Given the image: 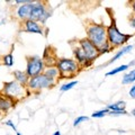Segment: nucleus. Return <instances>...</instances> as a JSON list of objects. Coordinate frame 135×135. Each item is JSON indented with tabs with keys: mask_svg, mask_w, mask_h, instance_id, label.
Masks as SVG:
<instances>
[{
	"mask_svg": "<svg viewBox=\"0 0 135 135\" xmlns=\"http://www.w3.org/2000/svg\"><path fill=\"white\" fill-rule=\"evenodd\" d=\"M32 0H16L15 3H17V5H25V3H29Z\"/></svg>",
	"mask_w": 135,
	"mask_h": 135,
	"instance_id": "25",
	"label": "nucleus"
},
{
	"mask_svg": "<svg viewBox=\"0 0 135 135\" xmlns=\"http://www.w3.org/2000/svg\"><path fill=\"white\" fill-rule=\"evenodd\" d=\"M12 75H14V80L17 81L18 83L23 84V86H27V82L29 78L27 77V74L25 73V71H20V70H15L12 72Z\"/></svg>",
	"mask_w": 135,
	"mask_h": 135,
	"instance_id": "14",
	"label": "nucleus"
},
{
	"mask_svg": "<svg viewBox=\"0 0 135 135\" xmlns=\"http://www.w3.org/2000/svg\"><path fill=\"white\" fill-rule=\"evenodd\" d=\"M55 66L57 68L59 72H60V78H64V79H72L75 77L81 66L78 64V62L74 59H66V57H62L56 61Z\"/></svg>",
	"mask_w": 135,
	"mask_h": 135,
	"instance_id": "4",
	"label": "nucleus"
},
{
	"mask_svg": "<svg viewBox=\"0 0 135 135\" xmlns=\"http://www.w3.org/2000/svg\"><path fill=\"white\" fill-rule=\"evenodd\" d=\"M129 68V65L128 64H123V65H120V66H117V68H115V69H113V70H110V71H108V72L105 74L106 77H110V75H115V74H117V73H120V72H124V71H126Z\"/></svg>",
	"mask_w": 135,
	"mask_h": 135,
	"instance_id": "19",
	"label": "nucleus"
},
{
	"mask_svg": "<svg viewBox=\"0 0 135 135\" xmlns=\"http://www.w3.org/2000/svg\"><path fill=\"white\" fill-rule=\"evenodd\" d=\"M16 135H23V134H22V133H19V132H17V133H16Z\"/></svg>",
	"mask_w": 135,
	"mask_h": 135,
	"instance_id": "30",
	"label": "nucleus"
},
{
	"mask_svg": "<svg viewBox=\"0 0 135 135\" xmlns=\"http://www.w3.org/2000/svg\"><path fill=\"white\" fill-rule=\"evenodd\" d=\"M109 112H108V109L107 108H105V109H100V110H97L95 113H92V115L91 117H94V118H103L107 115Z\"/></svg>",
	"mask_w": 135,
	"mask_h": 135,
	"instance_id": "21",
	"label": "nucleus"
},
{
	"mask_svg": "<svg viewBox=\"0 0 135 135\" xmlns=\"http://www.w3.org/2000/svg\"><path fill=\"white\" fill-rule=\"evenodd\" d=\"M5 125H7V126H9V127L14 131L15 133H17L18 131H17V127H16V125L14 124V122L12 120H7V122H5Z\"/></svg>",
	"mask_w": 135,
	"mask_h": 135,
	"instance_id": "23",
	"label": "nucleus"
},
{
	"mask_svg": "<svg viewBox=\"0 0 135 135\" xmlns=\"http://www.w3.org/2000/svg\"><path fill=\"white\" fill-rule=\"evenodd\" d=\"M45 70V64L42 57L40 56H29L27 59V65H26V70H25V73L27 74L28 78H33L35 75L42 74Z\"/></svg>",
	"mask_w": 135,
	"mask_h": 135,
	"instance_id": "7",
	"label": "nucleus"
},
{
	"mask_svg": "<svg viewBox=\"0 0 135 135\" xmlns=\"http://www.w3.org/2000/svg\"><path fill=\"white\" fill-rule=\"evenodd\" d=\"M132 50H133V45H126V46H123V47H122V50L118 51V52L115 54V55L113 56V59H110V60L108 61L107 64H112V63H114L115 61H117L118 59H120L122 56H124L125 54L129 53Z\"/></svg>",
	"mask_w": 135,
	"mask_h": 135,
	"instance_id": "15",
	"label": "nucleus"
},
{
	"mask_svg": "<svg viewBox=\"0 0 135 135\" xmlns=\"http://www.w3.org/2000/svg\"><path fill=\"white\" fill-rule=\"evenodd\" d=\"M135 82V69L128 71L127 73H125L122 79V83L123 84H131Z\"/></svg>",
	"mask_w": 135,
	"mask_h": 135,
	"instance_id": "17",
	"label": "nucleus"
},
{
	"mask_svg": "<svg viewBox=\"0 0 135 135\" xmlns=\"http://www.w3.org/2000/svg\"><path fill=\"white\" fill-rule=\"evenodd\" d=\"M132 10H133V14H134V16H135V1L132 2Z\"/></svg>",
	"mask_w": 135,
	"mask_h": 135,
	"instance_id": "27",
	"label": "nucleus"
},
{
	"mask_svg": "<svg viewBox=\"0 0 135 135\" xmlns=\"http://www.w3.org/2000/svg\"><path fill=\"white\" fill-rule=\"evenodd\" d=\"M131 37H132V35L122 33L117 28L115 20H113V23L107 27V42L112 49L125 45L127 43V41L131 40Z\"/></svg>",
	"mask_w": 135,
	"mask_h": 135,
	"instance_id": "3",
	"label": "nucleus"
},
{
	"mask_svg": "<svg viewBox=\"0 0 135 135\" xmlns=\"http://www.w3.org/2000/svg\"><path fill=\"white\" fill-rule=\"evenodd\" d=\"M78 45L81 47V50L83 51V53H84V55H86V57H87V60L89 61L91 64H92V62H94L96 59L100 55L98 49L95 47V46L92 45L87 38L80 40L78 42Z\"/></svg>",
	"mask_w": 135,
	"mask_h": 135,
	"instance_id": "8",
	"label": "nucleus"
},
{
	"mask_svg": "<svg viewBox=\"0 0 135 135\" xmlns=\"http://www.w3.org/2000/svg\"><path fill=\"white\" fill-rule=\"evenodd\" d=\"M1 61H2V64L7 68H11L15 64V59H14V55H12L11 52L5 54V55L1 57Z\"/></svg>",
	"mask_w": 135,
	"mask_h": 135,
	"instance_id": "18",
	"label": "nucleus"
},
{
	"mask_svg": "<svg viewBox=\"0 0 135 135\" xmlns=\"http://www.w3.org/2000/svg\"><path fill=\"white\" fill-rule=\"evenodd\" d=\"M0 92L7 97H9V98H11L15 101H18L20 99L25 98V97L28 96V94H29L26 86H23V84L18 83L17 81H15V80L7 81L3 83L2 89Z\"/></svg>",
	"mask_w": 135,
	"mask_h": 135,
	"instance_id": "2",
	"label": "nucleus"
},
{
	"mask_svg": "<svg viewBox=\"0 0 135 135\" xmlns=\"http://www.w3.org/2000/svg\"><path fill=\"white\" fill-rule=\"evenodd\" d=\"M32 2L29 3H25V5H20L16 10V17L22 22H25L29 18V15H31V9H32Z\"/></svg>",
	"mask_w": 135,
	"mask_h": 135,
	"instance_id": "11",
	"label": "nucleus"
},
{
	"mask_svg": "<svg viewBox=\"0 0 135 135\" xmlns=\"http://www.w3.org/2000/svg\"><path fill=\"white\" fill-rule=\"evenodd\" d=\"M129 25H131V27H132L133 29H135V16H134V15L131 17V19H129Z\"/></svg>",
	"mask_w": 135,
	"mask_h": 135,
	"instance_id": "26",
	"label": "nucleus"
},
{
	"mask_svg": "<svg viewBox=\"0 0 135 135\" xmlns=\"http://www.w3.org/2000/svg\"><path fill=\"white\" fill-rule=\"evenodd\" d=\"M0 66H1V64H0Z\"/></svg>",
	"mask_w": 135,
	"mask_h": 135,
	"instance_id": "31",
	"label": "nucleus"
},
{
	"mask_svg": "<svg viewBox=\"0 0 135 135\" xmlns=\"http://www.w3.org/2000/svg\"><path fill=\"white\" fill-rule=\"evenodd\" d=\"M43 73H44L49 79L53 80V81H55V82H56V80H57V79H60V72H59L57 68H56L55 65L46 66Z\"/></svg>",
	"mask_w": 135,
	"mask_h": 135,
	"instance_id": "13",
	"label": "nucleus"
},
{
	"mask_svg": "<svg viewBox=\"0 0 135 135\" xmlns=\"http://www.w3.org/2000/svg\"><path fill=\"white\" fill-rule=\"evenodd\" d=\"M55 81L49 79L44 73L35 75L33 78H29L27 82V90L28 91H41L43 89H47V88H52L53 86H55Z\"/></svg>",
	"mask_w": 135,
	"mask_h": 135,
	"instance_id": "6",
	"label": "nucleus"
},
{
	"mask_svg": "<svg viewBox=\"0 0 135 135\" xmlns=\"http://www.w3.org/2000/svg\"><path fill=\"white\" fill-rule=\"evenodd\" d=\"M16 101L0 92V113H7L15 106Z\"/></svg>",
	"mask_w": 135,
	"mask_h": 135,
	"instance_id": "12",
	"label": "nucleus"
},
{
	"mask_svg": "<svg viewBox=\"0 0 135 135\" xmlns=\"http://www.w3.org/2000/svg\"><path fill=\"white\" fill-rule=\"evenodd\" d=\"M125 107H126V103L120 100V101H117V103L107 105L106 108L108 109V112H122V110H126Z\"/></svg>",
	"mask_w": 135,
	"mask_h": 135,
	"instance_id": "16",
	"label": "nucleus"
},
{
	"mask_svg": "<svg viewBox=\"0 0 135 135\" xmlns=\"http://www.w3.org/2000/svg\"><path fill=\"white\" fill-rule=\"evenodd\" d=\"M132 115H133V116L135 117V108H134V109H133V110H132Z\"/></svg>",
	"mask_w": 135,
	"mask_h": 135,
	"instance_id": "29",
	"label": "nucleus"
},
{
	"mask_svg": "<svg viewBox=\"0 0 135 135\" xmlns=\"http://www.w3.org/2000/svg\"><path fill=\"white\" fill-rule=\"evenodd\" d=\"M73 54H74V57H75V61L78 62V64L81 66V68H88L91 65V63L87 60L86 55H84L83 51L81 50V47L77 44L73 47Z\"/></svg>",
	"mask_w": 135,
	"mask_h": 135,
	"instance_id": "10",
	"label": "nucleus"
},
{
	"mask_svg": "<svg viewBox=\"0 0 135 135\" xmlns=\"http://www.w3.org/2000/svg\"><path fill=\"white\" fill-rule=\"evenodd\" d=\"M0 24H2V23H0Z\"/></svg>",
	"mask_w": 135,
	"mask_h": 135,
	"instance_id": "32",
	"label": "nucleus"
},
{
	"mask_svg": "<svg viewBox=\"0 0 135 135\" xmlns=\"http://www.w3.org/2000/svg\"><path fill=\"white\" fill-rule=\"evenodd\" d=\"M52 135H62V134H61V132H60V131H55V132H54Z\"/></svg>",
	"mask_w": 135,
	"mask_h": 135,
	"instance_id": "28",
	"label": "nucleus"
},
{
	"mask_svg": "<svg viewBox=\"0 0 135 135\" xmlns=\"http://www.w3.org/2000/svg\"><path fill=\"white\" fill-rule=\"evenodd\" d=\"M52 16V11L49 10L47 5L43 1H33L32 2V9H31V15L29 18L34 22L41 23L44 25L50 17Z\"/></svg>",
	"mask_w": 135,
	"mask_h": 135,
	"instance_id": "5",
	"label": "nucleus"
},
{
	"mask_svg": "<svg viewBox=\"0 0 135 135\" xmlns=\"http://www.w3.org/2000/svg\"><path fill=\"white\" fill-rule=\"evenodd\" d=\"M24 23V31L26 33H32V34H40V35H44V28L42 25H40L37 22L27 19Z\"/></svg>",
	"mask_w": 135,
	"mask_h": 135,
	"instance_id": "9",
	"label": "nucleus"
},
{
	"mask_svg": "<svg viewBox=\"0 0 135 135\" xmlns=\"http://www.w3.org/2000/svg\"><path fill=\"white\" fill-rule=\"evenodd\" d=\"M87 31V40L98 49L99 54L108 53L112 50L107 42V27L104 24H89L86 28Z\"/></svg>",
	"mask_w": 135,
	"mask_h": 135,
	"instance_id": "1",
	"label": "nucleus"
},
{
	"mask_svg": "<svg viewBox=\"0 0 135 135\" xmlns=\"http://www.w3.org/2000/svg\"><path fill=\"white\" fill-rule=\"evenodd\" d=\"M129 97H131V98H133V99H135V84L131 87V89H129Z\"/></svg>",
	"mask_w": 135,
	"mask_h": 135,
	"instance_id": "24",
	"label": "nucleus"
},
{
	"mask_svg": "<svg viewBox=\"0 0 135 135\" xmlns=\"http://www.w3.org/2000/svg\"><path fill=\"white\" fill-rule=\"evenodd\" d=\"M77 84H78V81H77V80H73V81H71V82L64 83V84H62V86L60 87V91H61V92L69 91V90L72 89V88H74V86H77Z\"/></svg>",
	"mask_w": 135,
	"mask_h": 135,
	"instance_id": "20",
	"label": "nucleus"
},
{
	"mask_svg": "<svg viewBox=\"0 0 135 135\" xmlns=\"http://www.w3.org/2000/svg\"><path fill=\"white\" fill-rule=\"evenodd\" d=\"M89 119V117L88 116H79V117H77L74 119V122H73V126L74 127H77L78 125H80L81 123H83V122H86V120H88Z\"/></svg>",
	"mask_w": 135,
	"mask_h": 135,
	"instance_id": "22",
	"label": "nucleus"
}]
</instances>
